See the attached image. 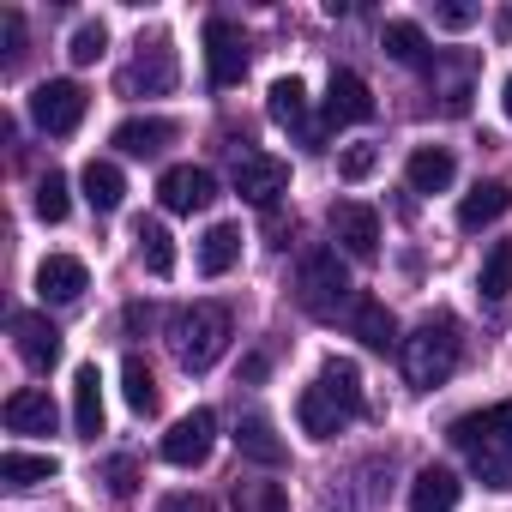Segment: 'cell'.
Returning <instances> with one entry per match:
<instances>
[{"label":"cell","mask_w":512,"mask_h":512,"mask_svg":"<svg viewBox=\"0 0 512 512\" xmlns=\"http://www.w3.org/2000/svg\"><path fill=\"white\" fill-rule=\"evenodd\" d=\"M296 302L314 314V320H338L350 302H356V284L338 260V247H308L302 266H296Z\"/></svg>","instance_id":"3"},{"label":"cell","mask_w":512,"mask_h":512,"mask_svg":"<svg viewBox=\"0 0 512 512\" xmlns=\"http://www.w3.org/2000/svg\"><path fill=\"white\" fill-rule=\"evenodd\" d=\"M368 115H374V91L362 85V73L338 67L332 85H326V127H356V121H368Z\"/></svg>","instance_id":"13"},{"label":"cell","mask_w":512,"mask_h":512,"mask_svg":"<svg viewBox=\"0 0 512 512\" xmlns=\"http://www.w3.org/2000/svg\"><path fill=\"white\" fill-rule=\"evenodd\" d=\"M13 350L31 374H49L61 362V332L49 326V314H13Z\"/></svg>","instance_id":"12"},{"label":"cell","mask_w":512,"mask_h":512,"mask_svg":"<svg viewBox=\"0 0 512 512\" xmlns=\"http://www.w3.org/2000/svg\"><path fill=\"white\" fill-rule=\"evenodd\" d=\"M229 175H235V193H241L247 205H260V211H272V205H278V193L290 187V163H284V157H272V151H253V145H235Z\"/></svg>","instance_id":"5"},{"label":"cell","mask_w":512,"mask_h":512,"mask_svg":"<svg viewBox=\"0 0 512 512\" xmlns=\"http://www.w3.org/2000/svg\"><path fill=\"white\" fill-rule=\"evenodd\" d=\"M121 392H127V404H133V416H157V380H151V368H145L139 356L121 362Z\"/></svg>","instance_id":"31"},{"label":"cell","mask_w":512,"mask_h":512,"mask_svg":"<svg viewBox=\"0 0 512 512\" xmlns=\"http://www.w3.org/2000/svg\"><path fill=\"white\" fill-rule=\"evenodd\" d=\"M85 109H91V97H85V85L79 79H43L37 91H31V121L43 127V133H73L79 121H85Z\"/></svg>","instance_id":"6"},{"label":"cell","mask_w":512,"mask_h":512,"mask_svg":"<svg viewBox=\"0 0 512 512\" xmlns=\"http://www.w3.org/2000/svg\"><path fill=\"white\" fill-rule=\"evenodd\" d=\"M67 211H73V199H67V175L49 169V175L37 181V217H43V223H61Z\"/></svg>","instance_id":"33"},{"label":"cell","mask_w":512,"mask_h":512,"mask_svg":"<svg viewBox=\"0 0 512 512\" xmlns=\"http://www.w3.org/2000/svg\"><path fill=\"white\" fill-rule=\"evenodd\" d=\"M488 422H494V440H506V446H512V398H506V404H494V410H488Z\"/></svg>","instance_id":"39"},{"label":"cell","mask_w":512,"mask_h":512,"mask_svg":"<svg viewBox=\"0 0 512 512\" xmlns=\"http://www.w3.org/2000/svg\"><path fill=\"white\" fill-rule=\"evenodd\" d=\"M0 25H7V67H19V55H25V49H19V43H25V19H19V13H7Z\"/></svg>","instance_id":"37"},{"label":"cell","mask_w":512,"mask_h":512,"mask_svg":"<svg viewBox=\"0 0 512 512\" xmlns=\"http://www.w3.org/2000/svg\"><path fill=\"white\" fill-rule=\"evenodd\" d=\"M133 241H139V260H145L151 278H169V272H175V235H169L157 217H139Z\"/></svg>","instance_id":"24"},{"label":"cell","mask_w":512,"mask_h":512,"mask_svg":"<svg viewBox=\"0 0 512 512\" xmlns=\"http://www.w3.org/2000/svg\"><path fill=\"white\" fill-rule=\"evenodd\" d=\"M374 169H380V145H350V151L338 157V175H344V181H368Z\"/></svg>","instance_id":"35"},{"label":"cell","mask_w":512,"mask_h":512,"mask_svg":"<svg viewBox=\"0 0 512 512\" xmlns=\"http://www.w3.org/2000/svg\"><path fill=\"white\" fill-rule=\"evenodd\" d=\"M157 199H163V211H205L211 199H217V181H211V169H199V163H175V169H163V181H157Z\"/></svg>","instance_id":"10"},{"label":"cell","mask_w":512,"mask_h":512,"mask_svg":"<svg viewBox=\"0 0 512 512\" xmlns=\"http://www.w3.org/2000/svg\"><path fill=\"white\" fill-rule=\"evenodd\" d=\"M205 73H211L217 91L241 85V73H247V37H241V25L205 19Z\"/></svg>","instance_id":"7"},{"label":"cell","mask_w":512,"mask_h":512,"mask_svg":"<svg viewBox=\"0 0 512 512\" xmlns=\"http://www.w3.org/2000/svg\"><path fill=\"white\" fill-rule=\"evenodd\" d=\"M79 187H85V205H91V211H103V217H109V211H121V199H127V175H121L109 157H91V163H85V175H79Z\"/></svg>","instance_id":"22"},{"label":"cell","mask_w":512,"mask_h":512,"mask_svg":"<svg viewBox=\"0 0 512 512\" xmlns=\"http://www.w3.org/2000/svg\"><path fill=\"white\" fill-rule=\"evenodd\" d=\"M229 308H217V302H193V308H181L175 314V326H169V350H175V362L187 368V374H205L223 350H229Z\"/></svg>","instance_id":"2"},{"label":"cell","mask_w":512,"mask_h":512,"mask_svg":"<svg viewBox=\"0 0 512 512\" xmlns=\"http://www.w3.org/2000/svg\"><path fill=\"white\" fill-rule=\"evenodd\" d=\"M109 488H115V494H133V458H115V464H109Z\"/></svg>","instance_id":"38"},{"label":"cell","mask_w":512,"mask_h":512,"mask_svg":"<svg viewBox=\"0 0 512 512\" xmlns=\"http://www.w3.org/2000/svg\"><path fill=\"white\" fill-rule=\"evenodd\" d=\"M163 512H211V506H205L199 494H169V500H163Z\"/></svg>","instance_id":"40"},{"label":"cell","mask_w":512,"mask_h":512,"mask_svg":"<svg viewBox=\"0 0 512 512\" xmlns=\"http://www.w3.org/2000/svg\"><path fill=\"white\" fill-rule=\"evenodd\" d=\"M235 446H241L247 464H266V470H278V464L290 458V446L278 440V428H272L266 416H241V422H235Z\"/></svg>","instance_id":"17"},{"label":"cell","mask_w":512,"mask_h":512,"mask_svg":"<svg viewBox=\"0 0 512 512\" xmlns=\"http://www.w3.org/2000/svg\"><path fill=\"white\" fill-rule=\"evenodd\" d=\"M241 266V223H211L199 235V272L205 278H223Z\"/></svg>","instance_id":"20"},{"label":"cell","mask_w":512,"mask_h":512,"mask_svg":"<svg viewBox=\"0 0 512 512\" xmlns=\"http://www.w3.org/2000/svg\"><path fill=\"white\" fill-rule=\"evenodd\" d=\"M500 109H506V121H512V73H506V91H500Z\"/></svg>","instance_id":"41"},{"label":"cell","mask_w":512,"mask_h":512,"mask_svg":"<svg viewBox=\"0 0 512 512\" xmlns=\"http://www.w3.org/2000/svg\"><path fill=\"white\" fill-rule=\"evenodd\" d=\"M103 49H109V31H103V19L79 25V31H73V43H67L73 67H91V61H103Z\"/></svg>","instance_id":"34"},{"label":"cell","mask_w":512,"mask_h":512,"mask_svg":"<svg viewBox=\"0 0 512 512\" xmlns=\"http://www.w3.org/2000/svg\"><path fill=\"white\" fill-rule=\"evenodd\" d=\"M506 284H512V247H506V241H494V247H488V260H482L476 290H482V302H488V308H500V302H506Z\"/></svg>","instance_id":"30"},{"label":"cell","mask_w":512,"mask_h":512,"mask_svg":"<svg viewBox=\"0 0 512 512\" xmlns=\"http://www.w3.org/2000/svg\"><path fill=\"white\" fill-rule=\"evenodd\" d=\"M235 512H290V494H284V482L247 476V482H235Z\"/></svg>","instance_id":"32"},{"label":"cell","mask_w":512,"mask_h":512,"mask_svg":"<svg viewBox=\"0 0 512 512\" xmlns=\"http://www.w3.org/2000/svg\"><path fill=\"white\" fill-rule=\"evenodd\" d=\"M482 19V7H464V0H434V25L440 31H470Z\"/></svg>","instance_id":"36"},{"label":"cell","mask_w":512,"mask_h":512,"mask_svg":"<svg viewBox=\"0 0 512 512\" xmlns=\"http://www.w3.org/2000/svg\"><path fill=\"white\" fill-rule=\"evenodd\" d=\"M470 470L482 476V488L506 494V488H512V446H506V440H482V446H470Z\"/></svg>","instance_id":"27"},{"label":"cell","mask_w":512,"mask_h":512,"mask_svg":"<svg viewBox=\"0 0 512 512\" xmlns=\"http://www.w3.org/2000/svg\"><path fill=\"white\" fill-rule=\"evenodd\" d=\"M266 109H272V121H278V127H308V91H302V79H272ZM308 139L320 145V133H314V127H308Z\"/></svg>","instance_id":"25"},{"label":"cell","mask_w":512,"mask_h":512,"mask_svg":"<svg viewBox=\"0 0 512 512\" xmlns=\"http://www.w3.org/2000/svg\"><path fill=\"white\" fill-rule=\"evenodd\" d=\"M356 338H362L368 350H392V344H404V338H398V320H392L386 302H356Z\"/></svg>","instance_id":"29"},{"label":"cell","mask_w":512,"mask_h":512,"mask_svg":"<svg viewBox=\"0 0 512 512\" xmlns=\"http://www.w3.org/2000/svg\"><path fill=\"white\" fill-rule=\"evenodd\" d=\"M73 428H79L85 440L103 434V374H97V362H85V368L73 374Z\"/></svg>","instance_id":"23"},{"label":"cell","mask_w":512,"mask_h":512,"mask_svg":"<svg viewBox=\"0 0 512 512\" xmlns=\"http://www.w3.org/2000/svg\"><path fill=\"white\" fill-rule=\"evenodd\" d=\"M55 470H61L55 452H7V458H0V482H7V488H37Z\"/></svg>","instance_id":"28"},{"label":"cell","mask_w":512,"mask_h":512,"mask_svg":"<svg viewBox=\"0 0 512 512\" xmlns=\"http://www.w3.org/2000/svg\"><path fill=\"white\" fill-rule=\"evenodd\" d=\"M452 368H458V320L452 314H428L404 338V374H410V386L434 392L440 380H452Z\"/></svg>","instance_id":"4"},{"label":"cell","mask_w":512,"mask_h":512,"mask_svg":"<svg viewBox=\"0 0 512 512\" xmlns=\"http://www.w3.org/2000/svg\"><path fill=\"white\" fill-rule=\"evenodd\" d=\"M296 416H302V434L308 440H332L338 428H350L356 416H362V374H356V362H326L320 368V380L296 398Z\"/></svg>","instance_id":"1"},{"label":"cell","mask_w":512,"mask_h":512,"mask_svg":"<svg viewBox=\"0 0 512 512\" xmlns=\"http://www.w3.org/2000/svg\"><path fill=\"white\" fill-rule=\"evenodd\" d=\"M458 494H464L458 470L428 464V470H416V482H410V512H458Z\"/></svg>","instance_id":"15"},{"label":"cell","mask_w":512,"mask_h":512,"mask_svg":"<svg viewBox=\"0 0 512 512\" xmlns=\"http://www.w3.org/2000/svg\"><path fill=\"white\" fill-rule=\"evenodd\" d=\"M332 241L350 253V260H374L380 253V211L362 199H338L332 205Z\"/></svg>","instance_id":"9"},{"label":"cell","mask_w":512,"mask_h":512,"mask_svg":"<svg viewBox=\"0 0 512 512\" xmlns=\"http://www.w3.org/2000/svg\"><path fill=\"white\" fill-rule=\"evenodd\" d=\"M452 175H458V163H452V151H446V145H422V151H410V163H404L410 193H446V187H452Z\"/></svg>","instance_id":"19"},{"label":"cell","mask_w":512,"mask_h":512,"mask_svg":"<svg viewBox=\"0 0 512 512\" xmlns=\"http://www.w3.org/2000/svg\"><path fill=\"white\" fill-rule=\"evenodd\" d=\"M175 73H181V67H175L169 37H151V49L139 43V61L121 73V91H127V97H139V91H145V97H157V91H169V85H175Z\"/></svg>","instance_id":"11"},{"label":"cell","mask_w":512,"mask_h":512,"mask_svg":"<svg viewBox=\"0 0 512 512\" xmlns=\"http://www.w3.org/2000/svg\"><path fill=\"white\" fill-rule=\"evenodd\" d=\"M0 416H7V428H13V434H55V404H49V392H43V386H19Z\"/></svg>","instance_id":"18"},{"label":"cell","mask_w":512,"mask_h":512,"mask_svg":"<svg viewBox=\"0 0 512 512\" xmlns=\"http://www.w3.org/2000/svg\"><path fill=\"white\" fill-rule=\"evenodd\" d=\"M211 446H217V416H211V410H187V416L163 434V458H169L175 470H199V464L211 458Z\"/></svg>","instance_id":"8"},{"label":"cell","mask_w":512,"mask_h":512,"mask_svg":"<svg viewBox=\"0 0 512 512\" xmlns=\"http://www.w3.org/2000/svg\"><path fill=\"white\" fill-rule=\"evenodd\" d=\"M169 139H175V121H163V115H133L115 127V151H127V157H157Z\"/></svg>","instance_id":"21"},{"label":"cell","mask_w":512,"mask_h":512,"mask_svg":"<svg viewBox=\"0 0 512 512\" xmlns=\"http://www.w3.org/2000/svg\"><path fill=\"white\" fill-rule=\"evenodd\" d=\"M85 290H91V272H85V260H73V253H49V260L37 266V296H43V302L67 308V302H79Z\"/></svg>","instance_id":"14"},{"label":"cell","mask_w":512,"mask_h":512,"mask_svg":"<svg viewBox=\"0 0 512 512\" xmlns=\"http://www.w3.org/2000/svg\"><path fill=\"white\" fill-rule=\"evenodd\" d=\"M506 205H512V187L506 181H476L464 199H458V229H488V223H500L506 217Z\"/></svg>","instance_id":"16"},{"label":"cell","mask_w":512,"mask_h":512,"mask_svg":"<svg viewBox=\"0 0 512 512\" xmlns=\"http://www.w3.org/2000/svg\"><path fill=\"white\" fill-rule=\"evenodd\" d=\"M380 49H386L398 67H422V61H428V37H422V25H410V19H386Z\"/></svg>","instance_id":"26"}]
</instances>
